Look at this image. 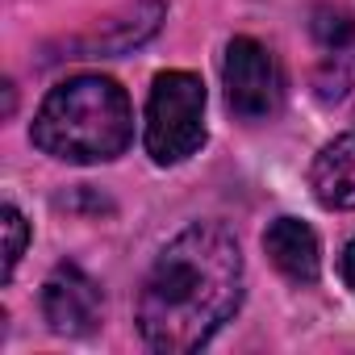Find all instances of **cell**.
<instances>
[{
  "label": "cell",
  "mask_w": 355,
  "mask_h": 355,
  "mask_svg": "<svg viewBox=\"0 0 355 355\" xmlns=\"http://www.w3.org/2000/svg\"><path fill=\"white\" fill-rule=\"evenodd\" d=\"M263 251L276 263V272L293 284H313L322 272V251H318V234L297 222V218H276L263 230Z\"/></svg>",
  "instance_id": "6"
},
{
  "label": "cell",
  "mask_w": 355,
  "mask_h": 355,
  "mask_svg": "<svg viewBox=\"0 0 355 355\" xmlns=\"http://www.w3.org/2000/svg\"><path fill=\"white\" fill-rule=\"evenodd\" d=\"M101 305H105L101 284L76 263H59L42 284V318L55 334H67V338L88 334L101 322Z\"/></svg>",
  "instance_id": "5"
},
{
  "label": "cell",
  "mask_w": 355,
  "mask_h": 355,
  "mask_svg": "<svg viewBox=\"0 0 355 355\" xmlns=\"http://www.w3.org/2000/svg\"><path fill=\"white\" fill-rule=\"evenodd\" d=\"M309 189L326 209H355V134H343L318 150Z\"/></svg>",
  "instance_id": "7"
},
{
  "label": "cell",
  "mask_w": 355,
  "mask_h": 355,
  "mask_svg": "<svg viewBox=\"0 0 355 355\" xmlns=\"http://www.w3.org/2000/svg\"><path fill=\"white\" fill-rule=\"evenodd\" d=\"M30 138L59 163H109L134 138L130 96L109 76H71L46 92Z\"/></svg>",
  "instance_id": "2"
},
{
  "label": "cell",
  "mask_w": 355,
  "mask_h": 355,
  "mask_svg": "<svg viewBox=\"0 0 355 355\" xmlns=\"http://www.w3.org/2000/svg\"><path fill=\"white\" fill-rule=\"evenodd\" d=\"M159 21H163V5H159V0H138L125 17L109 21V26H105L101 34H92V38H80L71 51H80L76 59H84V55H121V51L146 42V38L159 30Z\"/></svg>",
  "instance_id": "8"
},
{
  "label": "cell",
  "mask_w": 355,
  "mask_h": 355,
  "mask_svg": "<svg viewBox=\"0 0 355 355\" xmlns=\"http://www.w3.org/2000/svg\"><path fill=\"white\" fill-rule=\"evenodd\" d=\"M243 301V251L218 222L180 230L150 263L138 293V334L150 351L205 347Z\"/></svg>",
  "instance_id": "1"
},
{
  "label": "cell",
  "mask_w": 355,
  "mask_h": 355,
  "mask_svg": "<svg viewBox=\"0 0 355 355\" xmlns=\"http://www.w3.org/2000/svg\"><path fill=\"white\" fill-rule=\"evenodd\" d=\"M222 84L234 117L243 121H268L284 105V71L259 38H234L226 46Z\"/></svg>",
  "instance_id": "4"
},
{
  "label": "cell",
  "mask_w": 355,
  "mask_h": 355,
  "mask_svg": "<svg viewBox=\"0 0 355 355\" xmlns=\"http://www.w3.org/2000/svg\"><path fill=\"white\" fill-rule=\"evenodd\" d=\"M205 142V84L193 71L155 76L146 101V155L159 167L184 163Z\"/></svg>",
  "instance_id": "3"
},
{
  "label": "cell",
  "mask_w": 355,
  "mask_h": 355,
  "mask_svg": "<svg viewBox=\"0 0 355 355\" xmlns=\"http://www.w3.org/2000/svg\"><path fill=\"white\" fill-rule=\"evenodd\" d=\"M343 280H347V284L355 288V239H351V243L343 247Z\"/></svg>",
  "instance_id": "10"
},
{
  "label": "cell",
  "mask_w": 355,
  "mask_h": 355,
  "mask_svg": "<svg viewBox=\"0 0 355 355\" xmlns=\"http://www.w3.org/2000/svg\"><path fill=\"white\" fill-rule=\"evenodd\" d=\"M0 218H5V222H0V226H5V280H13V272H17L21 255H26V243H30V226H26L17 205H5Z\"/></svg>",
  "instance_id": "9"
}]
</instances>
